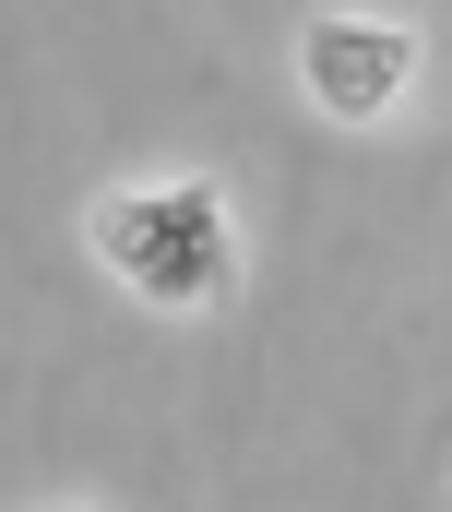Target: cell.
Masks as SVG:
<instances>
[{"instance_id":"cell-1","label":"cell","mask_w":452,"mask_h":512,"mask_svg":"<svg viewBox=\"0 0 452 512\" xmlns=\"http://www.w3.org/2000/svg\"><path fill=\"white\" fill-rule=\"evenodd\" d=\"M84 239L143 310H215L238 286V227H226L215 179H131L84 203Z\"/></svg>"},{"instance_id":"cell-2","label":"cell","mask_w":452,"mask_h":512,"mask_svg":"<svg viewBox=\"0 0 452 512\" xmlns=\"http://www.w3.org/2000/svg\"><path fill=\"white\" fill-rule=\"evenodd\" d=\"M298 84H310V108L322 120H381L405 84H417V36L405 24H381V12H322L310 36H298Z\"/></svg>"}]
</instances>
